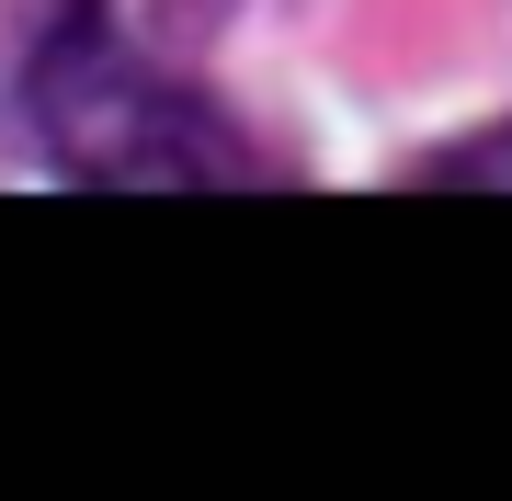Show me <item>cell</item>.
<instances>
[{
    "mask_svg": "<svg viewBox=\"0 0 512 501\" xmlns=\"http://www.w3.org/2000/svg\"><path fill=\"white\" fill-rule=\"evenodd\" d=\"M35 126L69 183L103 194H205L251 183V149L194 80H171L160 57H137L114 23H69L35 57Z\"/></svg>",
    "mask_w": 512,
    "mask_h": 501,
    "instance_id": "obj_1",
    "label": "cell"
},
{
    "mask_svg": "<svg viewBox=\"0 0 512 501\" xmlns=\"http://www.w3.org/2000/svg\"><path fill=\"white\" fill-rule=\"evenodd\" d=\"M421 183H512V137H467V149H433Z\"/></svg>",
    "mask_w": 512,
    "mask_h": 501,
    "instance_id": "obj_2",
    "label": "cell"
}]
</instances>
